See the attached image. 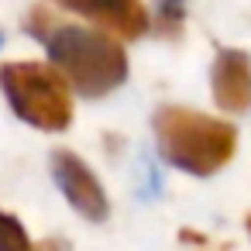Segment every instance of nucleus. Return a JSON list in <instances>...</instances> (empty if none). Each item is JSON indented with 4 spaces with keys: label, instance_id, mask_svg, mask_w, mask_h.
I'll use <instances>...</instances> for the list:
<instances>
[{
    "label": "nucleus",
    "instance_id": "f257e3e1",
    "mask_svg": "<svg viewBox=\"0 0 251 251\" xmlns=\"http://www.w3.org/2000/svg\"><path fill=\"white\" fill-rule=\"evenodd\" d=\"M31 35L45 42L49 59L55 62L69 90H76L79 97H107L127 79V55L107 31L62 25L55 18H45V11H35Z\"/></svg>",
    "mask_w": 251,
    "mask_h": 251
},
{
    "label": "nucleus",
    "instance_id": "f03ea898",
    "mask_svg": "<svg viewBox=\"0 0 251 251\" xmlns=\"http://www.w3.org/2000/svg\"><path fill=\"white\" fill-rule=\"evenodd\" d=\"M158 151L169 165L189 176H213L220 172L237 148L234 124L189 110V107H162L151 117Z\"/></svg>",
    "mask_w": 251,
    "mask_h": 251
},
{
    "label": "nucleus",
    "instance_id": "7ed1b4c3",
    "mask_svg": "<svg viewBox=\"0 0 251 251\" xmlns=\"http://www.w3.org/2000/svg\"><path fill=\"white\" fill-rule=\"evenodd\" d=\"M0 90H4L11 110L38 131H66L73 121L69 83L55 66L4 62L0 66Z\"/></svg>",
    "mask_w": 251,
    "mask_h": 251
},
{
    "label": "nucleus",
    "instance_id": "20e7f679",
    "mask_svg": "<svg viewBox=\"0 0 251 251\" xmlns=\"http://www.w3.org/2000/svg\"><path fill=\"white\" fill-rule=\"evenodd\" d=\"M52 176H55V186L62 189V196L69 200V206L76 213H83L86 220H103L110 213L100 179L76 151H66V148L52 151Z\"/></svg>",
    "mask_w": 251,
    "mask_h": 251
},
{
    "label": "nucleus",
    "instance_id": "39448f33",
    "mask_svg": "<svg viewBox=\"0 0 251 251\" xmlns=\"http://www.w3.org/2000/svg\"><path fill=\"white\" fill-rule=\"evenodd\" d=\"M55 4L90 18L117 38H141L148 31V11L141 0H55Z\"/></svg>",
    "mask_w": 251,
    "mask_h": 251
},
{
    "label": "nucleus",
    "instance_id": "423d86ee",
    "mask_svg": "<svg viewBox=\"0 0 251 251\" xmlns=\"http://www.w3.org/2000/svg\"><path fill=\"white\" fill-rule=\"evenodd\" d=\"M210 86H213V100L217 107L241 114L251 107V59L241 49H224L213 59L210 69Z\"/></svg>",
    "mask_w": 251,
    "mask_h": 251
},
{
    "label": "nucleus",
    "instance_id": "0eeeda50",
    "mask_svg": "<svg viewBox=\"0 0 251 251\" xmlns=\"http://www.w3.org/2000/svg\"><path fill=\"white\" fill-rule=\"evenodd\" d=\"M182 21H186V0H158V14H155L158 35H165V38L179 35Z\"/></svg>",
    "mask_w": 251,
    "mask_h": 251
},
{
    "label": "nucleus",
    "instance_id": "6e6552de",
    "mask_svg": "<svg viewBox=\"0 0 251 251\" xmlns=\"http://www.w3.org/2000/svg\"><path fill=\"white\" fill-rule=\"evenodd\" d=\"M0 251H35V244L28 241V230L21 227V220H14L4 210H0Z\"/></svg>",
    "mask_w": 251,
    "mask_h": 251
},
{
    "label": "nucleus",
    "instance_id": "1a4fd4ad",
    "mask_svg": "<svg viewBox=\"0 0 251 251\" xmlns=\"http://www.w3.org/2000/svg\"><path fill=\"white\" fill-rule=\"evenodd\" d=\"M244 224H248V234H251V213H248V220H244Z\"/></svg>",
    "mask_w": 251,
    "mask_h": 251
},
{
    "label": "nucleus",
    "instance_id": "9d476101",
    "mask_svg": "<svg viewBox=\"0 0 251 251\" xmlns=\"http://www.w3.org/2000/svg\"><path fill=\"white\" fill-rule=\"evenodd\" d=\"M0 45H4V31H0Z\"/></svg>",
    "mask_w": 251,
    "mask_h": 251
}]
</instances>
